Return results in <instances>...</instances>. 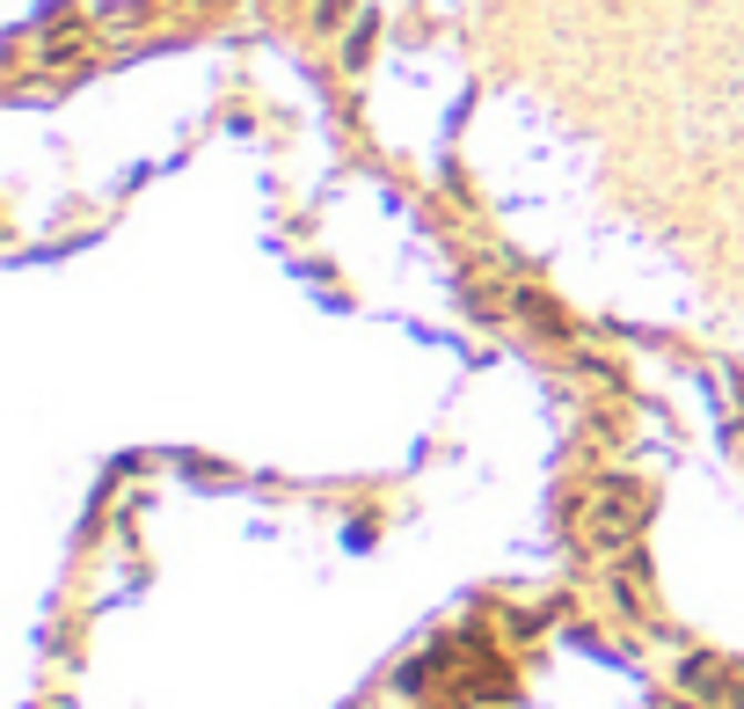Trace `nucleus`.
Returning <instances> with one entry per match:
<instances>
[{
	"mask_svg": "<svg viewBox=\"0 0 744 709\" xmlns=\"http://www.w3.org/2000/svg\"><path fill=\"white\" fill-rule=\"evenodd\" d=\"M642 513H650V490L628 483V476H607L599 490H591V513H584L591 541H599V549H628V541L642 534Z\"/></svg>",
	"mask_w": 744,
	"mask_h": 709,
	"instance_id": "obj_1",
	"label": "nucleus"
}]
</instances>
